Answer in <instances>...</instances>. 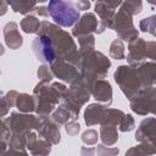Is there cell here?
Masks as SVG:
<instances>
[{
	"label": "cell",
	"mask_w": 156,
	"mask_h": 156,
	"mask_svg": "<svg viewBox=\"0 0 156 156\" xmlns=\"http://www.w3.org/2000/svg\"><path fill=\"white\" fill-rule=\"evenodd\" d=\"M38 33H44L49 35L57 58L65 60L77 66L79 60V51L77 50V45L73 41L72 37L67 32H65L56 24H52L48 21H43L40 22V28Z\"/></svg>",
	"instance_id": "obj_1"
},
{
	"label": "cell",
	"mask_w": 156,
	"mask_h": 156,
	"mask_svg": "<svg viewBox=\"0 0 156 156\" xmlns=\"http://www.w3.org/2000/svg\"><path fill=\"white\" fill-rule=\"evenodd\" d=\"M77 67L80 69V79L87 87L93 80L104 79L108 72V68L111 67V62L104 54L91 50L79 52Z\"/></svg>",
	"instance_id": "obj_2"
},
{
	"label": "cell",
	"mask_w": 156,
	"mask_h": 156,
	"mask_svg": "<svg viewBox=\"0 0 156 156\" xmlns=\"http://www.w3.org/2000/svg\"><path fill=\"white\" fill-rule=\"evenodd\" d=\"M66 91V85L61 83H52L49 85L45 82H40L34 88L35 99V112L39 116H49L61 100L63 93Z\"/></svg>",
	"instance_id": "obj_3"
},
{
	"label": "cell",
	"mask_w": 156,
	"mask_h": 156,
	"mask_svg": "<svg viewBox=\"0 0 156 156\" xmlns=\"http://www.w3.org/2000/svg\"><path fill=\"white\" fill-rule=\"evenodd\" d=\"M89 96L90 93L80 78L77 79L74 83H72L71 88H68V90L66 89V91L63 93L61 98L62 107L71 113L73 121L77 119L80 107L89 100Z\"/></svg>",
	"instance_id": "obj_4"
},
{
	"label": "cell",
	"mask_w": 156,
	"mask_h": 156,
	"mask_svg": "<svg viewBox=\"0 0 156 156\" xmlns=\"http://www.w3.org/2000/svg\"><path fill=\"white\" fill-rule=\"evenodd\" d=\"M49 16L52 21L61 27H71L79 20V10L72 1L51 0L48 6Z\"/></svg>",
	"instance_id": "obj_5"
},
{
	"label": "cell",
	"mask_w": 156,
	"mask_h": 156,
	"mask_svg": "<svg viewBox=\"0 0 156 156\" xmlns=\"http://www.w3.org/2000/svg\"><path fill=\"white\" fill-rule=\"evenodd\" d=\"M115 80L129 100L141 89H145L136 67L119 66L115 72Z\"/></svg>",
	"instance_id": "obj_6"
},
{
	"label": "cell",
	"mask_w": 156,
	"mask_h": 156,
	"mask_svg": "<svg viewBox=\"0 0 156 156\" xmlns=\"http://www.w3.org/2000/svg\"><path fill=\"white\" fill-rule=\"evenodd\" d=\"M156 57V43L146 41L141 38H136L129 41L128 45V56L127 60L130 67H136L145 58H151L152 61Z\"/></svg>",
	"instance_id": "obj_7"
},
{
	"label": "cell",
	"mask_w": 156,
	"mask_h": 156,
	"mask_svg": "<svg viewBox=\"0 0 156 156\" xmlns=\"http://www.w3.org/2000/svg\"><path fill=\"white\" fill-rule=\"evenodd\" d=\"M132 18H133V16L121 4L119 10L113 16L111 29H113L118 34V37L122 41L123 40L132 41V40L138 38V30L133 26V20Z\"/></svg>",
	"instance_id": "obj_8"
},
{
	"label": "cell",
	"mask_w": 156,
	"mask_h": 156,
	"mask_svg": "<svg viewBox=\"0 0 156 156\" xmlns=\"http://www.w3.org/2000/svg\"><path fill=\"white\" fill-rule=\"evenodd\" d=\"M155 100H156V89L155 87L141 89L130 99L132 110L141 116L155 112Z\"/></svg>",
	"instance_id": "obj_9"
},
{
	"label": "cell",
	"mask_w": 156,
	"mask_h": 156,
	"mask_svg": "<svg viewBox=\"0 0 156 156\" xmlns=\"http://www.w3.org/2000/svg\"><path fill=\"white\" fill-rule=\"evenodd\" d=\"M5 123L7 124L12 134L24 135L28 132H32V129L37 128L38 117H34L33 115H22V113L13 112L11 117H9L5 121Z\"/></svg>",
	"instance_id": "obj_10"
},
{
	"label": "cell",
	"mask_w": 156,
	"mask_h": 156,
	"mask_svg": "<svg viewBox=\"0 0 156 156\" xmlns=\"http://www.w3.org/2000/svg\"><path fill=\"white\" fill-rule=\"evenodd\" d=\"M32 49H33L34 55L41 62L51 63L57 58L55 49L51 43V39L49 38V35H46L44 33H38L37 38L32 43Z\"/></svg>",
	"instance_id": "obj_11"
},
{
	"label": "cell",
	"mask_w": 156,
	"mask_h": 156,
	"mask_svg": "<svg viewBox=\"0 0 156 156\" xmlns=\"http://www.w3.org/2000/svg\"><path fill=\"white\" fill-rule=\"evenodd\" d=\"M121 1H98L95 4V12L100 17L98 33H102L106 28H111L112 20L116 13L115 11L121 6Z\"/></svg>",
	"instance_id": "obj_12"
},
{
	"label": "cell",
	"mask_w": 156,
	"mask_h": 156,
	"mask_svg": "<svg viewBox=\"0 0 156 156\" xmlns=\"http://www.w3.org/2000/svg\"><path fill=\"white\" fill-rule=\"evenodd\" d=\"M50 71L51 73L57 77L58 79H62L67 83H74L77 79L80 78L79 73H78V69H77V66L71 63V62H67L65 60H61V58H56L54 62L50 63Z\"/></svg>",
	"instance_id": "obj_13"
},
{
	"label": "cell",
	"mask_w": 156,
	"mask_h": 156,
	"mask_svg": "<svg viewBox=\"0 0 156 156\" xmlns=\"http://www.w3.org/2000/svg\"><path fill=\"white\" fill-rule=\"evenodd\" d=\"M35 129L38 130L39 136H41V139L49 141L50 144H58V141L61 140L58 124L50 119L48 116L38 117V126Z\"/></svg>",
	"instance_id": "obj_14"
},
{
	"label": "cell",
	"mask_w": 156,
	"mask_h": 156,
	"mask_svg": "<svg viewBox=\"0 0 156 156\" xmlns=\"http://www.w3.org/2000/svg\"><path fill=\"white\" fill-rule=\"evenodd\" d=\"M89 93L94 96L96 101H100L105 104L106 106H110L112 102V89L107 80L105 79H96L93 80L90 84L87 85Z\"/></svg>",
	"instance_id": "obj_15"
},
{
	"label": "cell",
	"mask_w": 156,
	"mask_h": 156,
	"mask_svg": "<svg viewBox=\"0 0 156 156\" xmlns=\"http://www.w3.org/2000/svg\"><path fill=\"white\" fill-rule=\"evenodd\" d=\"M98 28H99V21L95 17V15L91 12H87L78 20L77 24L73 27L72 34L79 38V37L89 35L93 32L98 33Z\"/></svg>",
	"instance_id": "obj_16"
},
{
	"label": "cell",
	"mask_w": 156,
	"mask_h": 156,
	"mask_svg": "<svg viewBox=\"0 0 156 156\" xmlns=\"http://www.w3.org/2000/svg\"><path fill=\"white\" fill-rule=\"evenodd\" d=\"M155 128H156L155 117H149L144 119L135 133V139L140 144H149L155 146V134H156Z\"/></svg>",
	"instance_id": "obj_17"
},
{
	"label": "cell",
	"mask_w": 156,
	"mask_h": 156,
	"mask_svg": "<svg viewBox=\"0 0 156 156\" xmlns=\"http://www.w3.org/2000/svg\"><path fill=\"white\" fill-rule=\"evenodd\" d=\"M26 147L30 151L32 156H48L51 151V144L44 139H38L33 132L26 134Z\"/></svg>",
	"instance_id": "obj_18"
},
{
	"label": "cell",
	"mask_w": 156,
	"mask_h": 156,
	"mask_svg": "<svg viewBox=\"0 0 156 156\" xmlns=\"http://www.w3.org/2000/svg\"><path fill=\"white\" fill-rule=\"evenodd\" d=\"M4 38H5V43L6 45L12 49H20L22 46L23 39L18 32V24L16 22H9L6 23V26L4 27Z\"/></svg>",
	"instance_id": "obj_19"
},
{
	"label": "cell",
	"mask_w": 156,
	"mask_h": 156,
	"mask_svg": "<svg viewBox=\"0 0 156 156\" xmlns=\"http://www.w3.org/2000/svg\"><path fill=\"white\" fill-rule=\"evenodd\" d=\"M106 110H107V106H104L100 104L89 105L84 112V119H85L87 126H94V124L101 123Z\"/></svg>",
	"instance_id": "obj_20"
},
{
	"label": "cell",
	"mask_w": 156,
	"mask_h": 156,
	"mask_svg": "<svg viewBox=\"0 0 156 156\" xmlns=\"http://www.w3.org/2000/svg\"><path fill=\"white\" fill-rule=\"evenodd\" d=\"M15 105L21 112L29 113L32 111H35V99L29 94H18Z\"/></svg>",
	"instance_id": "obj_21"
},
{
	"label": "cell",
	"mask_w": 156,
	"mask_h": 156,
	"mask_svg": "<svg viewBox=\"0 0 156 156\" xmlns=\"http://www.w3.org/2000/svg\"><path fill=\"white\" fill-rule=\"evenodd\" d=\"M100 138L102 140L104 144L106 145H113L115 143H117L118 139V134H117V128L116 126H111V124H101L100 128Z\"/></svg>",
	"instance_id": "obj_22"
},
{
	"label": "cell",
	"mask_w": 156,
	"mask_h": 156,
	"mask_svg": "<svg viewBox=\"0 0 156 156\" xmlns=\"http://www.w3.org/2000/svg\"><path fill=\"white\" fill-rule=\"evenodd\" d=\"M7 5L11 6L15 12H20L22 15H27L30 11H33V10L37 9L38 2H35V1L20 0V1H10V2H7Z\"/></svg>",
	"instance_id": "obj_23"
},
{
	"label": "cell",
	"mask_w": 156,
	"mask_h": 156,
	"mask_svg": "<svg viewBox=\"0 0 156 156\" xmlns=\"http://www.w3.org/2000/svg\"><path fill=\"white\" fill-rule=\"evenodd\" d=\"M21 28L24 33L27 34H30V33H38L39 28H40V21L33 16V15H29V16H26L22 21H21Z\"/></svg>",
	"instance_id": "obj_24"
},
{
	"label": "cell",
	"mask_w": 156,
	"mask_h": 156,
	"mask_svg": "<svg viewBox=\"0 0 156 156\" xmlns=\"http://www.w3.org/2000/svg\"><path fill=\"white\" fill-rule=\"evenodd\" d=\"M126 156H155V146L149 144H140L129 149L126 152Z\"/></svg>",
	"instance_id": "obj_25"
},
{
	"label": "cell",
	"mask_w": 156,
	"mask_h": 156,
	"mask_svg": "<svg viewBox=\"0 0 156 156\" xmlns=\"http://www.w3.org/2000/svg\"><path fill=\"white\" fill-rule=\"evenodd\" d=\"M110 56L116 60L126 58V48L121 39H115L110 46Z\"/></svg>",
	"instance_id": "obj_26"
},
{
	"label": "cell",
	"mask_w": 156,
	"mask_h": 156,
	"mask_svg": "<svg viewBox=\"0 0 156 156\" xmlns=\"http://www.w3.org/2000/svg\"><path fill=\"white\" fill-rule=\"evenodd\" d=\"M10 140V129L7 124L0 119V156L6 152V147Z\"/></svg>",
	"instance_id": "obj_27"
},
{
	"label": "cell",
	"mask_w": 156,
	"mask_h": 156,
	"mask_svg": "<svg viewBox=\"0 0 156 156\" xmlns=\"http://www.w3.org/2000/svg\"><path fill=\"white\" fill-rule=\"evenodd\" d=\"M51 119H52L55 123H57V124H66L69 119L73 121L71 113H69L66 108H63L62 106H61V107H57V108L52 112Z\"/></svg>",
	"instance_id": "obj_28"
},
{
	"label": "cell",
	"mask_w": 156,
	"mask_h": 156,
	"mask_svg": "<svg viewBox=\"0 0 156 156\" xmlns=\"http://www.w3.org/2000/svg\"><path fill=\"white\" fill-rule=\"evenodd\" d=\"M139 27L143 32L150 33L151 35H155V29H156V16H150L146 18H143L139 22Z\"/></svg>",
	"instance_id": "obj_29"
},
{
	"label": "cell",
	"mask_w": 156,
	"mask_h": 156,
	"mask_svg": "<svg viewBox=\"0 0 156 156\" xmlns=\"http://www.w3.org/2000/svg\"><path fill=\"white\" fill-rule=\"evenodd\" d=\"M78 43H79V52H87V51L94 50L95 40H94V37L91 34L84 35V37H79L78 38Z\"/></svg>",
	"instance_id": "obj_30"
},
{
	"label": "cell",
	"mask_w": 156,
	"mask_h": 156,
	"mask_svg": "<svg viewBox=\"0 0 156 156\" xmlns=\"http://www.w3.org/2000/svg\"><path fill=\"white\" fill-rule=\"evenodd\" d=\"M122 6L132 15V16H134V15H139L140 12H141V10H143V4H141V1H124V2H122Z\"/></svg>",
	"instance_id": "obj_31"
},
{
	"label": "cell",
	"mask_w": 156,
	"mask_h": 156,
	"mask_svg": "<svg viewBox=\"0 0 156 156\" xmlns=\"http://www.w3.org/2000/svg\"><path fill=\"white\" fill-rule=\"evenodd\" d=\"M98 156H115L119 152L118 147H107L105 145H98V147L95 149Z\"/></svg>",
	"instance_id": "obj_32"
},
{
	"label": "cell",
	"mask_w": 156,
	"mask_h": 156,
	"mask_svg": "<svg viewBox=\"0 0 156 156\" xmlns=\"http://www.w3.org/2000/svg\"><path fill=\"white\" fill-rule=\"evenodd\" d=\"M119 130L122 132H129L134 128V119L130 115H124V117L122 118V121L119 122Z\"/></svg>",
	"instance_id": "obj_33"
},
{
	"label": "cell",
	"mask_w": 156,
	"mask_h": 156,
	"mask_svg": "<svg viewBox=\"0 0 156 156\" xmlns=\"http://www.w3.org/2000/svg\"><path fill=\"white\" fill-rule=\"evenodd\" d=\"M98 132L96 130H94V129H88L87 132H84L83 133V135H82V140L85 143V144H88V145H94L96 141H98Z\"/></svg>",
	"instance_id": "obj_34"
},
{
	"label": "cell",
	"mask_w": 156,
	"mask_h": 156,
	"mask_svg": "<svg viewBox=\"0 0 156 156\" xmlns=\"http://www.w3.org/2000/svg\"><path fill=\"white\" fill-rule=\"evenodd\" d=\"M38 77L41 79V82H45V83H49L52 80V73L49 69V67L45 65H43L38 68Z\"/></svg>",
	"instance_id": "obj_35"
},
{
	"label": "cell",
	"mask_w": 156,
	"mask_h": 156,
	"mask_svg": "<svg viewBox=\"0 0 156 156\" xmlns=\"http://www.w3.org/2000/svg\"><path fill=\"white\" fill-rule=\"evenodd\" d=\"M10 107H12V106H11L10 101L7 100L6 95H4V96H2V95H0V117H2V116H5V115H7V112H9Z\"/></svg>",
	"instance_id": "obj_36"
},
{
	"label": "cell",
	"mask_w": 156,
	"mask_h": 156,
	"mask_svg": "<svg viewBox=\"0 0 156 156\" xmlns=\"http://www.w3.org/2000/svg\"><path fill=\"white\" fill-rule=\"evenodd\" d=\"M79 130H80L79 123H77L74 121H69V122L66 123V132H67V134H69V135H77L79 133Z\"/></svg>",
	"instance_id": "obj_37"
},
{
	"label": "cell",
	"mask_w": 156,
	"mask_h": 156,
	"mask_svg": "<svg viewBox=\"0 0 156 156\" xmlns=\"http://www.w3.org/2000/svg\"><path fill=\"white\" fill-rule=\"evenodd\" d=\"M2 156H28V154L24 149H12V147H10V150H7Z\"/></svg>",
	"instance_id": "obj_38"
},
{
	"label": "cell",
	"mask_w": 156,
	"mask_h": 156,
	"mask_svg": "<svg viewBox=\"0 0 156 156\" xmlns=\"http://www.w3.org/2000/svg\"><path fill=\"white\" fill-rule=\"evenodd\" d=\"M74 5H76V7L78 10H88L90 7V1H83V0H80V1L74 2Z\"/></svg>",
	"instance_id": "obj_39"
},
{
	"label": "cell",
	"mask_w": 156,
	"mask_h": 156,
	"mask_svg": "<svg viewBox=\"0 0 156 156\" xmlns=\"http://www.w3.org/2000/svg\"><path fill=\"white\" fill-rule=\"evenodd\" d=\"M82 156H95V149L94 147H82Z\"/></svg>",
	"instance_id": "obj_40"
},
{
	"label": "cell",
	"mask_w": 156,
	"mask_h": 156,
	"mask_svg": "<svg viewBox=\"0 0 156 156\" xmlns=\"http://www.w3.org/2000/svg\"><path fill=\"white\" fill-rule=\"evenodd\" d=\"M35 10H37L38 15L41 16V17H48V16H49V12H48L46 6H39V7H37Z\"/></svg>",
	"instance_id": "obj_41"
},
{
	"label": "cell",
	"mask_w": 156,
	"mask_h": 156,
	"mask_svg": "<svg viewBox=\"0 0 156 156\" xmlns=\"http://www.w3.org/2000/svg\"><path fill=\"white\" fill-rule=\"evenodd\" d=\"M7 7H9L7 2L0 0V16H4V15L7 12Z\"/></svg>",
	"instance_id": "obj_42"
},
{
	"label": "cell",
	"mask_w": 156,
	"mask_h": 156,
	"mask_svg": "<svg viewBox=\"0 0 156 156\" xmlns=\"http://www.w3.org/2000/svg\"><path fill=\"white\" fill-rule=\"evenodd\" d=\"M5 52V49H4V46H2V44H0V55H2Z\"/></svg>",
	"instance_id": "obj_43"
}]
</instances>
